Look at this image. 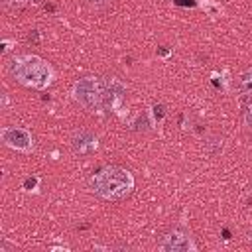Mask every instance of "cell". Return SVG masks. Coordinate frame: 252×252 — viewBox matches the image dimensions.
<instances>
[{"label":"cell","mask_w":252,"mask_h":252,"mask_svg":"<svg viewBox=\"0 0 252 252\" xmlns=\"http://www.w3.org/2000/svg\"><path fill=\"white\" fill-rule=\"evenodd\" d=\"M8 71L14 81H18L28 89H37V91L47 89L55 79L53 67L45 59L32 53L12 57L8 63Z\"/></svg>","instance_id":"6da1fadb"},{"label":"cell","mask_w":252,"mask_h":252,"mask_svg":"<svg viewBox=\"0 0 252 252\" xmlns=\"http://www.w3.org/2000/svg\"><path fill=\"white\" fill-rule=\"evenodd\" d=\"M91 189L104 201H120L134 191V175L126 167L104 165L91 177Z\"/></svg>","instance_id":"7a4b0ae2"},{"label":"cell","mask_w":252,"mask_h":252,"mask_svg":"<svg viewBox=\"0 0 252 252\" xmlns=\"http://www.w3.org/2000/svg\"><path fill=\"white\" fill-rule=\"evenodd\" d=\"M73 98L89 112H96L102 108L104 100V81L94 75H85L73 85Z\"/></svg>","instance_id":"3957f363"},{"label":"cell","mask_w":252,"mask_h":252,"mask_svg":"<svg viewBox=\"0 0 252 252\" xmlns=\"http://www.w3.org/2000/svg\"><path fill=\"white\" fill-rule=\"evenodd\" d=\"M0 138L4 142L6 148L22 152V154H30L33 152V136L28 128L22 126H4L0 132Z\"/></svg>","instance_id":"277c9868"},{"label":"cell","mask_w":252,"mask_h":252,"mask_svg":"<svg viewBox=\"0 0 252 252\" xmlns=\"http://www.w3.org/2000/svg\"><path fill=\"white\" fill-rule=\"evenodd\" d=\"M158 248L161 252H195L197 244L193 242V238L187 232H183L179 228H171L161 234Z\"/></svg>","instance_id":"5b68a950"},{"label":"cell","mask_w":252,"mask_h":252,"mask_svg":"<svg viewBox=\"0 0 252 252\" xmlns=\"http://www.w3.org/2000/svg\"><path fill=\"white\" fill-rule=\"evenodd\" d=\"M126 102V85L122 81H118L116 77H108L104 79V100H102V108L112 110V112H120L122 106Z\"/></svg>","instance_id":"8992f818"},{"label":"cell","mask_w":252,"mask_h":252,"mask_svg":"<svg viewBox=\"0 0 252 252\" xmlns=\"http://www.w3.org/2000/svg\"><path fill=\"white\" fill-rule=\"evenodd\" d=\"M98 148V138L91 130H75L71 136V150L77 156L93 154Z\"/></svg>","instance_id":"52a82bcc"},{"label":"cell","mask_w":252,"mask_h":252,"mask_svg":"<svg viewBox=\"0 0 252 252\" xmlns=\"http://www.w3.org/2000/svg\"><path fill=\"white\" fill-rule=\"evenodd\" d=\"M238 91L242 94H252V67L238 77Z\"/></svg>","instance_id":"ba28073f"},{"label":"cell","mask_w":252,"mask_h":252,"mask_svg":"<svg viewBox=\"0 0 252 252\" xmlns=\"http://www.w3.org/2000/svg\"><path fill=\"white\" fill-rule=\"evenodd\" d=\"M152 116H154V120L159 124V122L163 120V116H165V108H163V104H154V106H152Z\"/></svg>","instance_id":"9c48e42d"},{"label":"cell","mask_w":252,"mask_h":252,"mask_svg":"<svg viewBox=\"0 0 252 252\" xmlns=\"http://www.w3.org/2000/svg\"><path fill=\"white\" fill-rule=\"evenodd\" d=\"M244 126L252 130V100L246 104V110H244Z\"/></svg>","instance_id":"30bf717a"},{"label":"cell","mask_w":252,"mask_h":252,"mask_svg":"<svg viewBox=\"0 0 252 252\" xmlns=\"http://www.w3.org/2000/svg\"><path fill=\"white\" fill-rule=\"evenodd\" d=\"M30 2H33V0H4V4H6L8 8H24V6L30 4Z\"/></svg>","instance_id":"8fae6325"},{"label":"cell","mask_w":252,"mask_h":252,"mask_svg":"<svg viewBox=\"0 0 252 252\" xmlns=\"http://www.w3.org/2000/svg\"><path fill=\"white\" fill-rule=\"evenodd\" d=\"M89 6H93V8H106L112 0H85Z\"/></svg>","instance_id":"7c38bea8"},{"label":"cell","mask_w":252,"mask_h":252,"mask_svg":"<svg viewBox=\"0 0 252 252\" xmlns=\"http://www.w3.org/2000/svg\"><path fill=\"white\" fill-rule=\"evenodd\" d=\"M35 185H37V179H35V177H28V179L24 181V187H26V189H30V187H35Z\"/></svg>","instance_id":"4fadbf2b"},{"label":"cell","mask_w":252,"mask_h":252,"mask_svg":"<svg viewBox=\"0 0 252 252\" xmlns=\"http://www.w3.org/2000/svg\"><path fill=\"white\" fill-rule=\"evenodd\" d=\"M248 240H250V244H252V232H250V238H248Z\"/></svg>","instance_id":"5bb4252c"}]
</instances>
